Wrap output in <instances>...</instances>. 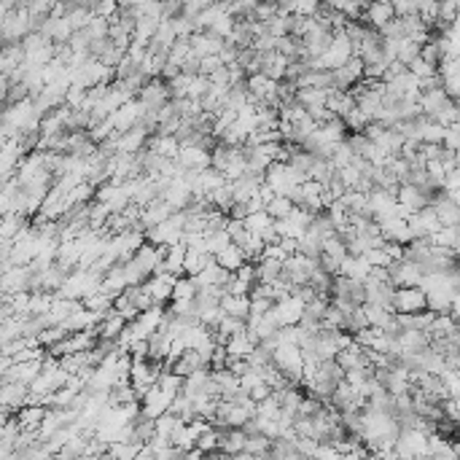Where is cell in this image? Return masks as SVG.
<instances>
[{"instance_id":"6da1fadb","label":"cell","mask_w":460,"mask_h":460,"mask_svg":"<svg viewBox=\"0 0 460 460\" xmlns=\"http://www.w3.org/2000/svg\"><path fill=\"white\" fill-rule=\"evenodd\" d=\"M272 363L288 377L293 385H299V374H302V350H299V344L280 342L272 350Z\"/></svg>"},{"instance_id":"7a4b0ae2","label":"cell","mask_w":460,"mask_h":460,"mask_svg":"<svg viewBox=\"0 0 460 460\" xmlns=\"http://www.w3.org/2000/svg\"><path fill=\"white\" fill-rule=\"evenodd\" d=\"M390 307L393 313H420L425 310V293L420 286H396Z\"/></svg>"},{"instance_id":"3957f363","label":"cell","mask_w":460,"mask_h":460,"mask_svg":"<svg viewBox=\"0 0 460 460\" xmlns=\"http://www.w3.org/2000/svg\"><path fill=\"white\" fill-rule=\"evenodd\" d=\"M425 436L417 428H398L396 436V455L398 458H425Z\"/></svg>"},{"instance_id":"277c9868","label":"cell","mask_w":460,"mask_h":460,"mask_svg":"<svg viewBox=\"0 0 460 460\" xmlns=\"http://www.w3.org/2000/svg\"><path fill=\"white\" fill-rule=\"evenodd\" d=\"M138 401H140V414H143V417H151V420H154V417H159L162 412L169 410L172 393L162 390V387L154 383V385L148 387V390H145V393L140 396V398H138Z\"/></svg>"},{"instance_id":"5b68a950","label":"cell","mask_w":460,"mask_h":460,"mask_svg":"<svg viewBox=\"0 0 460 460\" xmlns=\"http://www.w3.org/2000/svg\"><path fill=\"white\" fill-rule=\"evenodd\" d=\"M387 277H390V286H417L420 277H423V269L414 264L412 259H398V261H390L387 264Z\"/></svg>"},{"instance_id":"8992f818","label":"cell","mask_w":460,"mask_h":460,"mask_svg":"<svg viewBox=\"0 0 460 460\" xmlns=\"http://www.w3.org/2000/svg\"><path fill=\"white\" fill-rule=\"evenodd\" d=\"M269 313H272V318H275L277 326H296L299 318H302V313H304V302H299L296 296H291L288 293L286 299L272 302Z\"/></svg>"},{"instance_id":"52a82bcc","label":"cell","mask_w":460,"mask_h":460,"mask_svg":"<svg viewBox=\"0 0 460 460\" xmlns=\"http://www.w3.org/2000/svg\"><path fill=\"white\" fill-rule=\"evenodd\" d=\"M145 113V105L138 100V97H132V100H127V102H121L119 108L111 113V121H113V129L116 132H124V129H129V127H135L138 121L143 119Z\"/></svg>"},{"instance_id":"ba28073f","label":"cell","mask_w":460,"mask_h":460,"mask_svg":"<svg viewBox=\"0 0 460 460\" xmlns=\"http://www.w3.org/2000/svg\"><path fill=\"white\" fill-rule=\"evenodd\" d=\"M138 100L143 102L148 111H159L165 102L169 100L167 81H159V78H148L143 86L138 89Z\"/></svg>"},{"instance_id":"9c48e42d","label":"cell","mask_w":460,"mask_h":460,"mask_svg":"<svg viewBox=\"0 0 460 460\" xmlns=\"http://www.w3.org/2000/svg\"><path fill=\"white\" fill-rule=\"evenodd\" d=\"M363 78V62L361 57H350L344 65H339L331 71V86L334 89H350L356 81Z\"/></svg>"},{"instance_id":"30bf717a","label":"cell","mask_w":460,"mask_h":460,"mask_svg":"<svg viewBox=\"0 0 460 460\" xmlns=\"http://www.w3.org/2000/svg\"><path fill=\"white\" fill-rule=\"evenodd\" d=\"M175 162L181 165L183 169H205L210 167V148L205 145H183L181 143V151L175 156Z\"/></svg>"},{"instance_id":"8fae6325","label":"cell","mask_w":460,"mask_h":460,"mask_svg":"<svg viewBox=\"0 0 460 460\" xmlns=\"http://www.w3.org/2000/svg\"><path fill=\"white\" fill-rule=\"evenodd\" d=\"M331 296H339V299H347L353 304H363V283L353 280V277H344V275H334L331 280Z\"/></svg>"},{"instance_id":"7c38bea8","label":"cell","mask_w":460,"mask_h":460,"mask_svg":"<svg viewBox=\"0 0 460 460\" xmlns=\"http://www.w3.org/2000/svg\"><path fill=\"white\" fill-rule=\"evenodd\" d=\"M223 38H218V35H213V33H192L189 35V46H192V54L194 57H208V54H218L221 48H223Z\"/></svg>"},{"instance_id":"4fadbf2b","label":"cell","mask_w":460,"mask_h":460,"mask_svg":"<svg viewBox=\"0 0 460 460\" xmlns=\"http://www.w3.org/2000/svg\"><path fill=\"white\" fill-rule=\"evenodd\" d=\"M229 275H232L229 269H223L221 264H216V259H210L208 264L194 275V283H196V288H202V286H221L223 288V283L229 280Z\"/></svg>"},{"instance_id":"5bb4252c","label":"cell","mask_w":460,"mask_h":460,"mask_svg":"<svg viewBox=\"0 0 460 460\" xmlns=\"http://www.w3.org/2000/svg\"><path fill=\"white\" fill-rule=\"evenodd\" d=\"M256 344H259V342L250 337L248 329H245V331H237V334H232V337L226 339V342H223V350H226V358H248Z\"/></svg>"},{"instance_id":"9a60e30c","label":"cell","mask_w":460,"mask_h":460,"mask_svg":"<svg viewBox=\"0 0 460 460\" xmlns=\"http://www.w3.org/2000/svg\"><path fill=\"white\" fill-rule=\"evenodd\" d=\"M169 213H172V208H169L162 196H156V199H151L148 205H143L138 226H140V229H148V226H154V223H159V221L169 218Z\"/></svg>"},{"instance_id":"2e32d148","label":"cell","mask_w":460,"mask_h":460,"mask_svg":"<svg viewBox=\"0 0 460 460\" xmlns=\"http://www.w3.org/2000/svg\"><path fill=\"white\" fill-rule=\"evenodd\" d=\"M447 102H452V100L444 95V89H441V86H434V89H428V92H420V97H417L420 116H428V119H431L436 111H441Z\"/></svg>"},{"instance_id":"e0dca14e","label":"cell","mask_w":460,"mask_h":460,"mask_svg":"<svg viewBox=\"0 0 460 460\" xmlns=\"http://www.w3.org/2000/svg\"><path fill=\"white\" fill-rule=\"evenodd\" d=\"M369 261L363 259V256H344L342 261H339V269L337 275H344V277H353V280H358V283H363L366 277H369Z\"/></svg>"},{"instance_id":"ac0fdd59","label":"cell","mask_w":460,"mask_h":460,"mask_svg":"<svg viewBox=\"0 0 460 460\" xmlns=\"http://www.w3.org/2000/svg\"><path fill=\"white\" fill-rule=\"evenodd\" d=\"M221 310L232 318H248V310H250V296L248 293H223L221 296Z\"/></svg>"},{"instance_id":"d6986e66","label":"cell","mask_w":460,"mask_h":460,"mask_svg":"<svg viewBox=\"0 0 460 460\" xmlns=\"http://www.w3.org/2000/svg\"><path fill=\"white\" fill-rule=\"evenodd\" d=\"M431 194L423 192L420 186H412V183H398V189H396V199H398V202H404V205H410L412 210H420V208H425V205H428V196H431Z\"/></svg>"},{"instance_id":"ffe728a7","label":"cell","mask_w":460,"mask_h":460,"mask_svg":"<svg viewBox=\"0 0 460 460\" xmlns=\"http://www.w3.org/2000/svg\"><path fill=\"white\" fill-rule=\"evenodd\" d=\"M269 444H272V439H266L264 434H245V444H242V452L245 458H264L269 455Z\"/></svg>"},{"instance_id":"44dd1931","label":"cell","mask_w":460,"mask_h":460,"mask_svg":"<svg viewBox=\"0 0 460 460\" xmlns=\"http://www.w3.org/2000/svg\"><path fill=\"white\" fill-rule=\"evenodd\" d=\"M326 95H329V89H323V86H299L293 95V102H299L304 111H310L315 105H323Z\"/></svg>"},{"instance_id":"7402d4cb","label":"cell","mask_w":460,"mask_h":460,"mask_svg":"<svg viewBox=\"0 0 460 460\" xmlns=\"http://www.w3.org/2000/svg\"><path fill=\"white\" fill-rule=\"evenodd\" d=\"M361 17L369 24H374V27H383V24L390 22L396 14H393V6H390V3H366Z\"/></svg>"},{"instance_id":"603a6c76","label":"cell","mask_w":460,"mask_h":460,"mask_svg":"<svg viewBox=\"0 0 460 460\" xmlns=\"http://www.w3.org/2000/svg\"><path fill=\"white\" fill-rule=\"evenodd\" d=\"M213 259H216V264H221L223 269H229V272H234L237 266L248 261V259H245V253H242V248L240 245H234V242H229L223 250H218Z\"/></svg>"},{"instance_id":"cb8c5ba5","label":"cell","mask_w":460,"mask_h":460,"mask_svg":"<svg viewBox=\"0 0 460 460\" xmlns=\"http://www.w3.org/2000/svg\"><path fill=\"white\" fill-rule=\"evenodd\" d=\"M44 414H46V407L44 404H22V412H19V428L22 431H35L38 425H41V420H44Z\"/></svg>"},{"instance_id":"d4e9b609","label":"cell","mask_w":460,"mask_h":460,"mask_svg":"<svg viewBox=\"0 0 460 460\" xmlns=\"http://www.w3.org/2000/svg\"><path fill=\"white\" fill-rule=\"evenodd\" d=\"M334 361L342 366V371L350 369V366H361V363H366V358H363V347L353 339L350 344H344L337 356H334Z\"/></svg>"},{"instance_id":"484cf974","label":"cell","mask_w":460,"mask_h":460,"mask_svg":"<svg viewBox=\"0 0 460 460\" xmlns=\"http://www.w3.org/2000/svg\"><path fill=\"white\" fill-rule=\"evenodd\" d=\"M210 259H213V256H210L208 250H202V248H189V245H186V256H183V275L194 277V275L208 264Z\"/></svg>"},{"instance_id":"4316f807","label":"cell","mask_w":460,"mask_h":460,"mask_svg":"<svg viewBox=\"0 0 460 460\" xmlns=\"http://www.w3.org/2000/svg\"><path fill=\"white\" fill-rule=\"evenodd\" d=\"M428 240H431V245H436V248H452V250H458V245H460L458 226H439Z\"/></svg>"},{"instance_id":"83f0119b","label":"cell","mask_w":460,"mask_h":460,"mask_svg":"<svg viewBox=\"0 0 460 460\" xmlns=\"http://www.w3.org/2000/svg\"><path fill=\"white\" fill-rule=\"evenodd\" d=\"M283 275V261H275V259H259L256 261V280L259 283H272Z\"/></svg>"},{"instance_id":"f1b7e54d","label":"cell","mask_w":460,"mask_h":460,"mask_svg":"<svg viewBox=\"0 0 460 460\" xmlns=\"http://www.w3.org/2000/svg\"><path fill=\"white\" fill-rule=\"evenodd\" d=\"M194 293H196L194 277H189V275H178L175 283H172V291H169V302H175V299H194Z\"/></svg>"},{"instance_id":"f546056e","label":"cell","mask_w":460,"mask_h":460,"mask_svg":"<svg viewBox=\"0 0 460 460\" xmlns=\"http://www.w3.org/2000/svg\"><path fill=\"white\" fill-rule=\"evenodd\" d=\"M326 216H329V221H331V226H334V232H339V229H344L347 226V218H350V210L339 202V199H331L326 208Z\"/></svg>"},{"instance_id":"4dcf8cb0","label":"cell","mask_w":460,"mask_h":460,"mask_svg":"<svg viewBox=\"0 0 460 460\" xmlns=\"http://www.w3.org/2000/svg\"><path fill=\"white\" fill-rule=\"evenodd\" d=\"M140 444H143V441H111V444H108V455H111V458H121V460L138 458Z\"/></svg>"},{"instance_id":"1f68e13d","label":"cell","mask_w":460,"mask_h":460,"mask_svg":"<svg viewBox=\"0 0 460 460\" xmlns=\"http://www.w3.org/2000/svg\"><path fill=\"white\" fill-rule=\"evenodd\" d=\"M339 202L350 210V213H366V194L358 189H344V194L339 196ZM369 216V213H366Z\"/></svg>"},{"instance_id":"d6a6232c","label":"cell","mask_w":460,"mask_h":460,"mask_svg":"<svg viewBox=\"0 0 460 460\" xmlns=\"http://www.w3.org/2000/svg\"><path fill=\"white\" fill-rule=\"evenodd\" d=\"M81 33L89 38V44H92V41H102V38H108V19L92 14V19L86 22V27H84Z\"/></svg>"},{"instance_id":"836d02e7","label":"cell","mask_w":460,"mask_h":460,"mask_svg":"<svg viewBox=\"0 0 460 460\" xmlns=\"http://www.w3.org/2000/svg\"><path fill=\"white\" fill-rule=\"evenodd\" d=\"M291 208H293V202H291L286 194H275V196L264 205V210L272 218H286L291 213Z\"/></svg>"},{"instance_id":"e575fe53","label":"cell","mask_w":460,"mask_h":460,"mask_svg":"<svg viewBox=\"0 0 460 460\" xmlns=\"http://www.w3.org/2000/svg\"><path fill=\"white\" fill-rule=\"evenodd\" d=\"M272 221H275V218L269 216L266 210H256V213H248V216L242 218L245 229H248V232H253V234H261V232H264Z\"/></svg>"},{"instance_id":"d590c367","label":"cell","mask_w":460,"mask_h":460,"mask_svg":"<svg viewBox=\"0 0 460 460\" xmlns=\"http://www.w3.org/2000/svg\"><path fill=\"white\" fill-rule=\"evenodd\" d=\"M232 242V237L226 234V229H216V232H205V250L210 256H216L218 250H223Z\"/></svg>"},{"instance_id":"8d00e7d4","label":"cell","mask_w":460,"mask_h":460,"mask_svg":"<svg viewBox=\"0 0 460 460\" xmlns=\"http://www.w3.org/2000/svg\"><path fill=\"white\" fill-rule=\"evenodd\" d=\"M436 24L439 27H444V24H452L455 22V17H458V0H439V6H436Z\"/></svg>"},{"instance_id":"74e56055","label":"cell","mask_w":460,"mask_h":460,"mask_svg":"<svg viewBox=\"0 0 460 460\" xmlns=\"http://www.w3.org/2000/svg\"><path fill=\"white\" fill-rule=\"evenodd\" d=\"M339 119H342V124H344V129H347V132H363V127L369 124V119L363 116L356 105H353L347 113H342Z\"/></svg>"},{"instance_id":"f35d334b","label":"cell","mask_w":460,"mask_h":460,"mask_svg":"<svg viewBox=\"0 0 460 460\" xmlns=\"http://www.w3.org/2000/svg\"><path fill=\"white\" fill-rule=\"evenodd\" d=\"M189 54H192L189 38H175V44L167 48V62H172V65H178V68H181V62H183Z\"/></svg>"},{"instance_id":"ab89813d","label":"cell","mask_w":460,"mask_h":460,"mask_svg":"<svg viewBox=\"0 0 460 460\" xmlns=\"http://www.w3.org/2000/svg\"><path fill=\"white\" fill-rule=\"evenodd\" d=\"M414 57H420V44L417 41H410V38H401L398 41V51H396V59L410 65Z\"/></svg>"},{"instance_id":"60d3db41","label":"cell","mask_w":460,"mask_h":460,"mask_svg":"<svg viewBox=\"0 0 460 460\" xmlns=\"http://www.w3.org/2000/svg\"><path fill=\"white\" fill-rule=\"evenodd\" d=\"M234 22H237V19L226 11V14H221L216 22L208 27V33H213V35H218V38H223V41H226V38H229V33H232V27H234Z\"/></svg>"},{"instance_id":"b9f144b4","label":"cell","mask_w":460,"mask_h":460,"mask_svg":"<svg viewBox=\"0 0 460 460\" xmlns=\"http://www.w3.org/2000/svg\"><path fill=\"white\" fill-rule=\"evenodd\" d=\"M334 175L339 178V183H342L344 189H356V183L361 181V172L353 167V165H342V167H337Z\"/></svg>"},{"instance_id":"7bdbcfd3","label":"cell","mask_w":460,"mask_h":460,"mask_svg":"<svg viewBox=\"0 0 460 460\" xmlns=\"http://www.w3.org/2000/svg\"><path fill=\"white\" fill-rule=\"evenodd\" d=\"M167 22H169V27L175 30V35H178V38H189V35L194 33V22L189 19V17H183V14H181V17H178V14H175V17H169Z\"/></svg>"},{"instance_id":"ee69618b","label":"cell","mask_w":460,"mask_h":460,"mask_svg":"<svg viewBox=\"0 0 460 460\" xmlns=\"http://www.w3.org/2000/svg\"><path fill=\"white\" fill-rule=\"evenodd\" d=\"M363 259L369 261V266H387L390 264V256H387V250L383 245H374V248H369L366 253H363Z\"/></svg>"},{"instance_id":"f6af8a7d","label":"cell","mask_w":460,"mask_h":460,"mask_svg":"<svg viewBox=\"0 0 460 460\" xmlns=\"http://www.w3.org/2000/svg\"><path fill=\"white\" fill-rule=\"evenodd\" d=\"M407 71H410L412 75H417V78H428V75H436V65L425 62L423 57H414L410 65H407Z\"/></svg>"},{"instance_id":"bcb514c9","label":"cell","mask_w":460,"mask_h":460,"mask_svg":"<svg viewBox=\"0 0 460 460\" xmlns=\"http://www.w3.org/2000/svg\"><path fill=\"white\" fill-rule=\"evenodd\" d=\"M441 148L447 151H458L460 148V127L452 124V127H444V135H441Z\"/></svg>"},{"instance_id":"7dc6e473","label":"cell","mask_w":460,"mask_h":460,"mask_svg":"<svg viewBox=\"0 0 460 460\" xmlns=\"http://www.w3.org/2000/svg\"><path fill=\"white\" fill-rule=\"evenodd\" d=\"M323 0H293V14L296 17H315Z\"/></svg>"},{"instance_id":"c3c4849f","label":"cell","mask_w":460,"mask_h":460,"mask_svg":"<svg viewBox=\"0 0 460 460\" xmlns=\"http://www.w3.org/2000/svg\"><path fill=\"white\" fill-rule=\"evenodd\" d=\"M92 14L105 17V19H113V17L119 14V3H116V0H97L95 8H92Z\"/></svg>"},{"instance_id":"681fc988","label":"cell","mask_w":460,"mask_h":460,"mask_svg":"<svg viewBox=\"0 0 460 460\" xmlns=\"http://www.w3.org/2000/svg\"><path fill=\"white\" fill-rule=\"evenodd\" d=\"M259 259H275V261H286L288 259V253L280 248V242H264V248H261V256ZM256 259V261H259Z\"/></svg>"},{"instance_id":"f907efd6","label":"cell","mask_w":460,"mask_h":460,"mask_svg":"<svg viewBox=\"0 0 460 460\" xmlns=\"http://www.w3.org/2000/svg\"><path fill=\"white\" fill-rule=\"evenodd\" d=\"M390 6H393V14H396V17L417 14V3H414V0H390Z\"/></svg>"},{"instance_id":"816d5d0a","label":"cell","mask_w":460,"mask_h":460,"mask_svg":"<svg viewBox=\"0 0 460 460\" xmlns=\"http://www.w3.org/2000/svg\"><path fill=\"white\" fill-rule=\"evenodd\" d=\"M210 3H213V0H186V3H183V17L194 19V17H196L202 8H208Z\"/></svg>"},{"instance_id":"f5cc1de1","label":"cell","mask_w":460,"mask_h":460,"mask_svg":"<svg viewBox=\"0 0 460 460\" xmlns=\"http://www.w3.org/2000/svg\"><path fill=\"white\" fill-rule=\"evenodd\" d=\"M344 140H347V145L353 148V154H363V151H366V145L371 143L363 132H353V135H350V138H344Z\"/></svg>"},{"instance_id":"db71d44e","label":"cell","mask_w":460,"mask_h":460,"mask_svg":"<svg viewBox=\"0 0 460 460\" xmlns=\"http://www.w3.org/2000/svg\"><path fill=\"white\" fill-rule=\"evenodd\" d=\"M269 393H272V387L266 385L264 380H261V383H259V385H253V387H250V390H248V396H250V398H253V401H261V398H266V396H269Z\"/></svg>"},{"instance_id":"11a10c76","label":"cell","mask_w":460,"mask_h":460,"mask_svg":"<svg viewBox=\"0 0 460 460\" xmlns=\"http://www.w3.org/2000/svg\"><path fill=\"white\" fill-rule=\"evenodd\" d=\"M119 3V8H138V6H143L145 0H116Z\"/></svg>"},{"instance_id":"9f6ffc18","label":"cell","mask_w":460,"mask_h":460,"mask_svg":"<svg viewBox=\"0 0 460 460\" xmlns=\"http://www.w3.org/2000/svg\"><path fill=\"white\" fill-rule=\"evenodd\" d=\"M8 11H11V8H6V6H0V27H3V22H6V17H8Z\"/></svg>"}]
</instances>
